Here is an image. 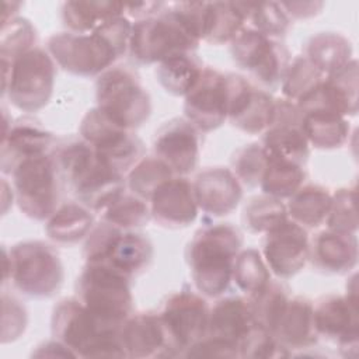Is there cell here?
I'll use <instances>...</instances> for the list:
<instances>
[{
	"mask_svg": "<svg viewBox=\"0 0 359 359\" xmlns=\"http://www.w3.org/2000/svg\"><path fill=\"white\" fill-rule=\"evenodd\" d=\"M206 1L165 4L154 17L132 24L129 55L137 65L160 63L164 59L194 52L203 39Z\"/></svg>",
	"mask_w": 359,
	"mask_h": 359,
	"instance_id": "6da1fadb",
	"label": "cell"
},
{
	"mask_svg": "<svg viewBox=\"0 0 359 359\" xmlns=\"http://www.w3.org/2000/svg\"><path fill=\"white\" fill-rule=\"evenodd\" d=\"M132 24L126 15H119L88 34L57 32L48 39L46 50L65 72L98 77L128 52Z\"/></svg>",
	"mask_w": 359,
	"mask_h": 359,
	"instance_id": "7a4b0ae2",
	"label": "cell"
},
{
	"mask_svg": "<svg viewBox=\"0 0 359 359\" xmlns=\"http://www.w3.org/2000/svg\"><path fill=\"white\" fill-rule=\"evenodd\" d=\"M52 154L77 201L95 213L126 189L125 175L105 163L81 137L56 143Z\"/></svg>",
	"mask_w": 359,
	"mask_h": 359,
	"instance_id": "3957f363",
	"label": "cell"
},
{
	"mask_svg": "<svg viewBox=\"0 0 359 359\" xmlns=\"http://www.w3.org/2000/svg\"><path fill=\"white\" fill-rule=\"evenodd\" d=\"M241 247V231L230 223L206 224L194 234L185 257L194 286L202 296L219 297L227 292Z\"/></svg>",
	"mask_w": 359,
	"mask_h": 359,
	"instance_id": "277c9868",
	"label": "cell"
},
{
	"mask_svg": "<svg viewBox=\"0 0 359 359\" xmlns=\"http://www.w3.org/2000/svg\"><path fill=\"white\" fill-rule=\"evenodd\" d=\"M119 330L105 328L76 296L57 302L50 317L53 338L77 358H126Z\"/></svg>",
	"mask_w": 359,
	"mask_h": 359,
	"instance_id": "5b68a950",
	"label": "cell"
},
{
	"mask_svg": "<svg viewBox=\"0 0 359 359\" xmlns=\"http://www.w3.org/2000/svg\"><path fill=\"white\" fill-rule=\"evenodd\" d=\"M4 254V282L27 297L49 299L65 280V269L57 251L45 241H21Z\"/></svg>",
	"mask_w": 359,
	"mask_h": 359,
	"instance_id": "8992f818",
	"label": "cell"
},
{
	"mask_svg": "<svg viewBox=\"0 0 359 359\" xmlns=\"http://www.w3.org/2000/svg\"><path fill=\"white\" fill-rule=\"evenodd\" d=\"M154 248L149 237L135 230H122L104 220L86 237L83 257L86 264L108 266L132 279L151 264Z\"/></svg>",
	"mask_w": 359,
	"mask_h": 359,
	"instance_id": "52a82bcc",
	"label": "cell"
},
{
	"mask_svg": "<svg viewBox=\"0 0 359 359\" xmlns=\"http://www.w3.org/2000/svg\"><path fill=\"white\" fill-rule=\"evenodd\" d=\"M76 297L109 330H119L133 314L132 279L95 264H86L77 276Z\"/></svg>",
	"mask_w": 359,
	"mask_h": 359,
	"instance_id": "ba28073f",
	"label": "cell"
},
{
	"mask_svg": "<svg viewBox=\"0 0 359 359\" xmlns=\"http://www.w3.org/2000/svg\"><path fill=\"white\" fill-rule=\"evenodd\" d=\"M1 93L22 112H36L52 98L56 63L49 52L34 46L13 62L1 60Z\"/></svg>",
	"mask_w": 359,
	"mask_h": 359,
	"instance_id": "9c48e42d",
	"label": "cell"
},
{
	"mask_svg": "<svg viewBox=\"0 0 359 359\" xmlns=\"http://www.w3.org/2000/svg\"><path fill=\"white\" fill-rule=\"evenodd\" d=\"M10 175L15 202L27 217L48 220L60 206L65 181L52 153L20 161Z\"/></svg>",
	"mask_w": 359,
	"mask_h": 359,
	"instance_id": "30bf717a",
	"label": "cell"
},
{
	"mask_svg": "<svg viewBox=\"0 0 359 359\" xmlns=\"http://www.w3.org/2000/svg\"><path fill=\"white\" fill-rule=\"evenodd\" d=\"M97 107L115 123L136 130L151 115V98L137 73L128 66H112L97 77Z\"/></svg>",
	"mask_w": 359,
	"mask_h": 359,
	"instance_id": "8fae6325",
	"label": "cell"
},
{
	"mask_svg": "<svg viewBox=\"0 0 359 359\" xmlns=\"http://www.w3.org/2000/svg\"><path fill=\"white\" fill-rule=\"evenodd\" d=\"M80 137L112 168L126 175L146 154L144 143L135 133L115 123L98 107L88 109L80 122Z\"/></svg>",
	"mask_w": 359,
	"mask_h": 359,
	"instance_id": "7c38bea8",
	"label": "cell"
},
{
	"mask_svg": "<svg viewBox=\"0 0 359 359\" xmlns=\"http://www.w3.org/2000/svg\"><path fill=\"white\" fill-rule=\"evenodd\" d=\"M230 53L240 69L266 88L280 86L292 60L283 42L251 27H244L230 42Z\"/></svg>",
	"mask_w": 359,
	"mask_h": 359,
	"instance_id": "4fadbf2b",
	"label": "cell"
},
{
	"mask_svg": "<svg viewBox=\"0 0 359 359\" xmlns=\"http://www.w3.org/2000/svg\"><path fill=\"white\" fill-rule=\"evenodd\" d=\"M227 119L237 129L264 133L273 121L275 100L271 93L240 74L227 73Z\"/></svg>",
	"mask_w": 359,
	"mask_h": 359,
	"instance_id": "5bb4252c",
	"label": "cell"
},
{
	"mask_svg": "<svg viewBox=\"0 0 359 359\" xmlns=\"http://www.w3.org/2000/svg\"><path fill=\"white\" fill-rule=\"evenodd\" d=\"M261 144L271 157L306 165L310 144L303 130V112L296 102L286 98L275 100L273 121L262 133Z\"/></svg>",
	"mask_w": 359,
	"mask_h": 359,
	"instance_id": "9a60e30c",
	"label": "cell"
},
{
	"mask_svg": "<svg viewBox=\"0 0 359 359\" xmlns=\"http://www.w3.org/2000/svg\"><path fill=\"white\" fill-rule=\"evenodd\" d=\"M184 114L199 132H212L227 119V74L205 66L201 77L184 97Z\"/></svg>",
	"mask_w": 359,
	"mask_h": 359,
	"instance_id": "2e32d148",
	"label": "cell"
},
{
	"mask_svg": "<svg viewBox=\"0 0 359 359\" xmlns=\"http://www.w3.org/2000/svg\"><path fill=\"white\" fill-rule=\"evenodd\" d=\"M126 358H175L182 356L167 324L158 311L132 314L119 330Z\"/></svg>",
	"mask_w": 359,
	"mask_h": 359,
	"instance_id": "e0dca14e",
	"label": "cell"
},
{
	"mask_svg": "<svg viewBox=\"0 0 359 359\" xmlns=\"http://www.w3.org/2000/svg\"><path fill=\"white\" fill-rule=\"evenodd\" d=\"M309 244L307 230L287 217L264 234L261 254L271 273L290 279L309 261Z\"/></svg>",
	"mask_w": 359,
	"mask_h": 359,
	"instance_id": "ac0fdd59",
	"label": "cell"
},
{
	"mask_svg": "<svg viewBox=\"0 0 359 359\" xmlns=\"http://www.w3.org/2000/svg\"><path fill=\"white\" fill-rule=\"evenodd\" d=\"M209 311L210 307L202 294L187 287L171 293L163 302L158 313L182 349V356L191 345L208 335Z\"/></svg>",
	"mask_w": 359,
	"mask_h": 359,
	"instance_id": "d6986e66",
	"label": "cell"
},
{
	"mask_svg": "<svg viewBox=\"0 0 359 359\" xmlns=\"http://www.w3.org/2000/svg\"><path fill=\"white\" fill-rule=\"evenodd\" d=\"M318 337L338 345L341 355L356 358L359 346L358 304L341 294H327L313 304Z\"/></svg>",
	"mask_w": 359,
	"mask_h": 359,
	"instance_id": "ffe728a7",
	"label": "cell"
},
{
	"mask_svg": "<svg viewBox=\"0 0 359 359\" xmlns=\"http://www.w3.org/2000/svg\"><path fill=\"white\" fill-rule=\"evenodd\" d=\"M300 111H328L345 118L358 114V62L352 59L345 66L324 76L323 81L296 102Z\"/></svg>",
	"mask_w": 359,
	"mask_h": 359,
	"instance_id": "44dd1931",
	"label": "cell"
},
{
	"mask_svg": "<svg viewBox=\"0 0 359 359\" xmlns=\"http://www.w3.org/2000/svg\"><path fill=\"white\" fill-rule=\"evenodd\" d=\"M3 139H1V171L11 174L15 165L34 156L52 153L56 140L39 121L28 116L7 122V114L3 116Z\"/></svg>",
	"mask_w": 359,
	"mask_h": 359,
	"instance_id": "7402d4cb",
	"label": "cell"
},
{
	"mask_svg": "<svg viewBox=\"0 0 359 359\" xmlns=\"http://www.w3.org/2000/svg\"><path fill=\"white\" fill-rule=\"evenodd\" d=\"M153 151L175 175L191 174L199 163L201 132L185 118H174L158 128Z\"/></svg>",
	"mask_w": 359,
	"mask_h": 359,
	"instance_id": "603a6c76",
	"label": "cell"
},
{
	"mask_svg": "<svg viewBox=\"0 0 359 359\" xmlns=\"http://www.w3.org/2000/svg\"><path fill=\"white\" fill-rule=\"evenodd\" d=\"M151 219L165 229H184L195 222L199 208L192 181L174 175L163 182L149 201Z\"/></svg>",
	"mask_w": 359,
	"mask_h": 359,
	"instance_id": "cb8c5ba5",
	"label": "cell"
},
{
	"mask_svg": "<svg viewBox=\"0 0 359 359\" xmlns=\"http://www.w3.org/2000/svg\"><path fill=\"white\" fill-rule=\"evenodd\" d=\"M199 210L222 217L236 210L243 199V185L230 168L208 167L192 181Z\"/></svg>",
	"mask_w": 359,
	"mask_h": 359,
	"instance_id": "d4e9b609",
	"label": "cell"
},
{
	"mask_svg": "<svg viewBox=\"0 0 359 359\" xmlns=\"http://www.w3.org/2000/svg\"><path fill=\"white\" fill-rule=\"evenodd\" d=\"M359 247L355 233L330 229L318 231L309 244V261L323 273L344 275L355 269Z\"/></svg>",
	"mask_w": 359,
	"mask_h": 359,
	"instance_id": "484cf974",
	"label": "cell"
},
{
	"mask_svg": "<svg viewBox=\"0 0 359 359\" xmlns=\"http://www.w3.org/2000/svg\"><path fill=\"white\" fill-rule=\"evenodd\" d=\"M248 297L229 296L219 299L209 311L208 335L238 346L257 327Z\"/></svg>",
	"mask_w": 359,
	"mask_h": 359,
	"instance_id": "4316f807",
	"label": "cell"
},
{
	"mask_svg": "<svg viewBox=\"0 0 359 359\" xmlns=\"http://www.w3.org/2000/svg\"><path fill=\"white\" fill-rule=\"evenodd\" d=\"M272 335L292 353L313 348L320 338L314 325L313 302L302 296L290 297Z\"/></svg>",
	"mask_w": 359,
	"mask_h": 359,
	"instance_id": "83f0119b",
	"label": "cell"
},
{
	"mask_svg": "<svg viewBox=\"0 0 359 359\" xmlns=\"http://www.w3.org/2000/svg\"><path fill=\"white\" fill-rule=\"evenodd\" d=\"M251 1H206L203 39L212 45L230 43L245 27Z\"/></svg>",
	"mask_w": 359,
	"mask_h": 359,
	"instance_id": "f1b7e54d",
	"label": "cell"
},
{
	"mask_svg": "<svg viewBox=\"0 0 359 359\" xmlns=\"http://www.w3.org/2000/svg\"><path fill=\"white\" fill-rule=\"evenodd\" d=\"M94 227L93 210L80 202H65L46 220V236L56 244L73 245L84 240Z\"/></svg>",
	"mask_w": 359,
	"mask_h": 359,
	"instance_id": "f546056e",
	"label": "cell"
},
{
	"mask_svg": "<svg viewBox=\"0 0 359 359\" xmlns=\"http://www.w3.org/2000/svg\"><path fill=\"white\" fill-rule=\"evenodd\" d=\"M125 15V3L118 1H66L60 17L66 31L88 34L104 22Z\"/></svg>",
	"mask_w": 359,
	"mask_h": 359,
	"instance_id": "4dcf8cb0",
	"label": "cell"
},
{
	"mask_svg": "<svg viewBox=\"0 0 359 359\" xmlns=\"http://www.w3.org/2000/svg\"><path fill=\"white\" fill-rule=\"evenodd\" d=\"M332 194L318 184H303L290 198L286 210L289 219L307 229H317L325 223L331 208Z\"/></svg>",
	"mask_w": 359,
	"mask_h": 359,
	"instance_id": "1f68e13d",
	"label": "cell"
},
{
	"mask_svg": "<svg viewBox=\"0 0 359 359\" xmlns=\"http://www.w3.org/2000/svg\"><path fill=\"white\" fill-rule=\"evenodd\" d=\"M304 52V56L324 76L337 72L353 59V48L351 41L342 34L334 31L313 35L307 41Z\"/></svg>",
	"mask_w": 359,
	"mask_h": 359,
	"instance_id": "d6a6232c",
	"label": "cell"
},
{
	"mask_svg": "<svg viewBox=\"0 0 359 359\" xmlns=\"http://www.w3.org/2000/svg\"><path fill=\"white\" fill-rule=\"evenodd\" d=\"M203 67L202 60L194 52L178 53L157 65L156 77L165 93L185 97L201 77Z\"/></svg>",
	"mask_w": 359,
	"mask_h": 359,
	"instance_id": "836d02e7",
	"label": "cell"
},
{
	"mask_svg": "<svg viewBox=\"0 0 359 359\" xmlns=\"http://www.w3.org/2000/svg\"><path fill=\"white\" fill-rule=\"evenodd\" d=\"M303 130L310 146L320 150H334L344 146L349 137L348 118L328 111L303 114Z\"/></svg>",
	"mask_w": 359,
	"mask_h": 359,
	"instance_id": "e575fe53",
	"label": "cell"
},
{
	"mask_svg": "<svg viewBox=\"0 0 359 359\" xmlns=\"http://www.w3.org/2000/svg\"><path fill=\"white\" fill-rule=\"evenodd\" d=\"M97 213L101 220L122 230L140 229L151 219L149 202L126 189L118 194Z\"/></svg>",
	"mask_w": 359,
	"mask_h": 359,
	"instance_id": "d590c367",
	"label": "cell"
},
{
	"mask_svg": "<svg viewBox=\"0 0 359 359\" xmlns=\"http://www.w3.org/2000/svg\"><path fill=\"white\" fill-rule=\"evenodd\" d=\"M304 167L287 160L268 156L266 168L264 171L259 187L265 195L278 199H287L304 184Z\"/></svg>",
	"mask_w": 359,
	"mask_h": 359,
	"instance_id": "8d00e7d4",
	"label": "cell"
},
{
	"mask_svg": "<svg viewBox=\"0 0 359 359\" xmlns=\"http://www.w3.org/2000/svg\"><path fill=\"white\" fill-rule=\"evenodd\" d=\"M287 217L286 205L282 202V199L265 194L250 198L241 213L244 229L254 234H265Z\"/></svg>",
	"mask_w": 359,
	"mask_h": 359,
	"instance_id": "74e56055",
	"label": "cell"
},
{
	"mask_svg": "<svg viewBox=\"0 0 359 359\" xmlns=\"http://www.w3.org/2000/svg\"><path fill=\"white\" fill-rule=\"evenodd\" d=\"M175 174L157 156H144L126 174V188L136 196L150 201L154 191Z\"/></svg>",
	"mask_w": 359,
	"mask_h": 359,
	"instance_id": "f35d334b",
	"label": "cell"
},
{
	"mask_svg": "<svg viewBox=\"0 0 359 359\" xmlns=\"http://www.w3.org/2000/svg\"><path fill=\"white\" fill-rule=\"evenodd\" d=\"M271 271L261 254L255 248H245L238 252L233 265L231 282L247 297L255 294L271 280Z\"/></svg>",
	"mask_w": 359,
	"mask_h": 359,
	"instance_id": "ab89813d",
	"label": "cell"
},
{
	"mask_svg": "<svg viewBox=\"0 0 359 359\" xmlns=\"http://www.w3.org/2000/svg\"><path fill=\"white\" fill-rule=\"evenodd\" d=\"M289 299V289L280 280L271 279L265 287L248 297L257 324L272 334Z\"/></svg>",
	"mask_w": 359,
	"mask_h": 359,
	"instance_id": "60d3db41",
	"label": "cell"
},
{
	"mask_svg": "<svg viewBox=\"0 0 359 359\" xmlns=\"http://www.w3.org/2000/svg\"><path fill=\"white\" fill-rule=\"evenodd\" d=\"M323 79L324 74L304 55H299L290 60L287 72L280 83L283 98L297 102L313 91Z\"/></svg>",
	"mask_w": 359,
	"mask_h": 359,
	"instance_id": "b9f144b4",
	"label": "cell"
},
{
	"mask_svg": "<svg viewBox=\"0 0 359 359\" xmlns=\"http://www.w3.org/2000/svg\"><path fill=\"white\" fill-rule=\"evenodd\" d=\"M35 42L36 29L32 22L24 17H15L1 24L0 59L13 62L27 50L36 46Z\"/></svg>",
	"mask_w": 359,
	"mask_h": 359,
	"instance_id": "7bdbcfd3",
	"label": "cell"
},
{
	"mask_svg": "<svg viewBox=\"0 0 359 359\" xmlns=\"http://www.w3.org/2000/svg\"><path fill=\"white\" fill-rule=\"evenodd\" d=\"M247 21L251 22V28L273 39L283 38L292 24L280 3L276 1H251Z\"/></svg>",
	"mask_w": 359,
	"mask_h": 359,
	"instance_id": "ee69618b",
	"label": "cell"
},
{
	"mask_svg": "<svg viewBox=\"0 0 359 359\" xmlns=\"http://www.w3.org/2000/svg\"><path fill=\"white\" fill-rule=\"evenodd\" d=\"M268 156L261 143H251L240 147L231 157V171L248 188L258 187L266 168Z\"/></svg>",
	"mask_w": 359,
	"mask_h": 359,
	"instance_id": "f6af8a7d",
	"label": "cell"
},
{
	"mask_svg": "<svg viewBox=\"0 0 359 359\" xmlns=\"http://www.w3.org/2000/svg\"><path fill=\"white\" fill-rule=\"evenodd\" d=\"M327 229L341 233L358 231L356 187L339 188L332 194L330 213L325 220Z\"/></svg>",
	"mask_w": 359,
	"mask_h": 359,
	"instance_id": "bcb514c9",
	"label": "cell"
},
{
	"mask_svg": "<svg viewBox=\"0 0 359 359\" xmlns=\"http://www.w3.org/2000/svg\"><path fill=\"white\" fill-rule=\"evenodd\" d=\"M292 352L285 348L269 331L257 325L248 337L240 344V358L264 359V358H285Z\"/></svg>",
	"mask_w": 359,
	"mask_h": 359,
	"instance_id": "7dc6e473",
	"label": "cell"
},
{
	"mask_svg": "<svg viewBox=\"0 0 359 359\" xmlns=\"http://www.w3.org/2000/svg\"><path fill=\"white\" fill-rule=\"evenodd\" d=\"M28 313L25 306L13 294H1V342L18 339L27 328Z\"/></svg>",
	"mask_w": 359,
	"mask_h": 359,
	"instance_id": "c3c4849f",
	"label": "cell"
},
{
	"mask_svg": "<svg viewBox=\"0 0 359 359\" xmlns=\"http://www.w3.org/2000/svg\"><path fill=\"white\" fill-rule=\"evenodd\" d=\"M184 356L187 358H240L238 346L220 339L206 335L201 341L191 345Z\"/></svg>",
	"mask_w": 359,
	"mask_h": 359,
	"instance_id": "681fc988",
	"label": "cell"
},
{
	"mask_svg": "<svg viewBox=\"0 0 359 359\" xmlns=\"http://www.w3.org/2000/svg\"><path fill=\"white\" fill-rule=\"evenodd\" d=\"M282 8L290 20H307L321 13L323 1H280Z\"/></svg>",
	"mask_w": 359,
	"mask_h": 359,
	"instance_id": "f907efd6",
	"label": "cell"
},
{
	"mask_svg": "<svg viewBox=\"0 0 359 359\" xmlns=\"http://www.w3.org/2000/svg\"><path fill=\"white\" fill-rule=\"evenodd\" d=\"M165 3L161 1H142V3H130L125 4V15H129L137 20H144L149 17L157 15L163 8Z\"/></svg>",
	"mask_w": 359,
	"mask_h": 359,
	"instance_id": "816d5d0a",
	"label": "cell"
},
{
	"mask_svg": "<svg viewBox=\"0 0 359 359\" xmlns=\"http://www.w3.org/2000/svg\"><path fill=\"white\" fill-rule=\"evenodd\" d=\"M32 356H60V358H77L65 344H62L60 341H57L56 338L52 341H46L43 344H41L39 346H36V349L32 352Z\"/></svg>",
	"mask_w": 359,
	"mask_h": 359,
	"instance_id": "f5cc1de1",
	"label": "cell"
}]
</instances>
